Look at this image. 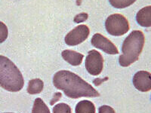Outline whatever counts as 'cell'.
Wrapping results in <instances>:
<instances>
[{"instance_id":"1","label":"cell","mask_w":151,"mask_h":113,"mask_svg":"<svg viewBox=\"0 0 151 113\" xmlns=\"http://www.w3.org/2000/svg\"><path fill=\"white\" fill-rule=\"evenodd\" d=\"M53 84L56 88L64 91L71 99L80 97H98L100 94L94 87L76 74L68 70H60L55 74Z\"/></svg>"},{"instance_id":"2","label":"cell","mask_w":151,"mask_h":113,"mask_svg":"<svg viewBox=\"0 0 151 113\" xmlns=\"http://www.w3.org/2000/svg\"><path fill=\"white\" fill-rule=\"evenodd\" d=\"M24 84V77L19 69L8 57L0 55V87L10 92H17Z\"/></svg>"},{"instance_id":"3","label":"cell","mask_w":151,"mask_h":113,"mask_svg":"<svg viewBox=\"0 0 151 113\" xmlns=\"http://www.w3.org/2000/svg\"><path fill=\"white\" fill-rule=\"evenodd\" d=\"M145 42V36L141 30H133L122 43V54L119 57L121 67H127L139 58Z\"/></svg>"},{"instance_id":"4","label":"cell","mask_w":151,"mask_h":113,"mask_svg":"<svg viewBox=\"0 0 151 113\" xmlns=\"http://www.w3.org/2000/svg\"><path fill=\"white\" fill-rule=\"evenodd\" d=\"M106 32L111 36H123L129 30L127 18L120 14H113L109 16L105 21Z\"/></svg>"},{"instance_id":"5","label":"cell","mask_w":151,"mask_h":113,"mask_svg":"<svg viewBox=\"0 0 151 113\" xmlns=\"http://www.w3.org/2000/svg\"><path fill=\"white\" fill-rule=\"evenodd\" d=\"M86 68L91 75H98L104 68V58L101 54L95 50H91L86 59Z\"/></svg>"},{"instance_id":"6","label":"cell","mask_w":151,"mask_h":113,"mask_svg":"<svg viewBox=\"0 0 151 113\" xmlns=\"http://www.w3.org/2000/svg\"><path fill=\"white\" fill-rule=\"evenodd\" d=\"M90 35V29L86 25H79L68 33L64 41L69 46L78 45L86 41Z\"/></svg>"},{"instance_id":"7","label":"cell","mask_w":151,"mask_h":113,"mask_svg":"<svg viewBox=\"0 0 151 113\" xmlns=\"http://www.w3.org/2000/svg\"><path fill=\"white\" fill-rule=\"evenodd\" d=\"M91 45L98 49L101 50L108 54H117L119 51L115 45L109 40L107 38L104 36L101 33H96L92 36L91 40Z\"/></svg>"},{"instance_id":"8","label":"cell","mask_w":151,"mask_h":113,"mask_svg":"<svg viewBox=\"0 0 151 113\" xmlns=\"http://www.w3.org/2000/svg\"><path fill=\"white\" fill-rule=\"evenodd\" d=\"M133 84L137 90L141 92L151 91V73L147 71H139L134 74Z\"/></svg>"},{"instance_id":"9","label":"cell","mask_w":151,"mask_h":113,"mask_svg":"<svg viewBox=\"0 0 151 113\" xmlns=\"http://www.w3.org/2000/svg\"><path fill=\"white\" fill-rule=\"evenodd\" d=\"M61 56L65 61L74 67L80 65L84 57V55L73 50H64L62 51Z\"/></svg>"},{"instance_id":"10","label":"cell","mask_w":151,"mask_h":113,"mask_svg":"<svg viewBox=\"0 0 151 113\" xmlns=\"http://www.w3.org/2000/svg\"><path fill=\"white\" fill-rule=\"evenodd\" d=\"M136 21L143 27L151 26V5L141 9L136 14Z\"/></svg>"},{"instance_id":"11","label":"cell","mask_w":151,"mask_h":113,"mask_svg":"<svg viewBox=\"0 0 151 113\" xmlns=\"http://www.w3.org/2000/svg\"><path fill=\"white\" fill-rule=\"evenodd\" d=\"M96 108L92 102L89 100H82L76 104L75 108L76 113H95Z\"/></svg>"},{"instance_id":"12","label":"cell","mask_w":151,"mask_h":113,"mask_svg":"<svg viewBox=\"0 0 151 113\" xmlns=\"http://www.w3.org/2000/svg\"><path fill=\"white\" fill-rule=\"evenodd\" d=\"M44 83L40 79H32L28 83L27 93L29 94H38L42 91Z\"/></svg>"},{"instance_id":"13","label":"cell","mask_w":151,"mask_h":113,"mask_svg":"<svg viewBox=\"0 0 151 113\" xmlns=\"http://www.w3.org/2000/svg\"><path fill=\"white\" fill-rule=\"evenodd\" d=\"M32 113H51L47 105L41 98H36L33 106Z\"/></svg>"},{"instance_id":"14","label":"cell","mask_w":151,"mask_h":113,"mask_svg":"<svg viewBox=\"0 0 151 113\" xmlns=\"http://www.w3.org/2000/svg\"><path fill=\"white\" fill-rule=\"evenodd\" d=\"M110 5L116 9H122L129 7L136 2V0H109Z\"/></svg>"},{"instance_id":"15","label":"cell","mask_w":151,"mask_h":113,"mask_svg":"<svg viewBox=\"0 0 151 113\" xmlns=\"http://www.w3.org/2000/svg\"><path fill=\"white\" fill-rule=\"evenodd\" d=\"M53 113H72L70 106L67 103H58L53 108Z\"/></svg>"},{"instance_id":"16","label":"cell","mask_w":151,"mask_h":113,"mask_svg":"<svg viewBox=\"0 0 151 113\" xmlns=\"http://www.w3.org/2000/svg\"><path fill=\"white\" fill-rule=\"evenodd\" d=\"M8 35H9V30L7 26L3 22L0 21V44L6 40Z\"/></svg>"},{"instance_id":"17","label":"cell","mask_w":151,"mask_h":113,"mask_svg":"<svg viewBox=\"0 0 151 113\" xmlns=\"http://www.w3.org/2000/svg\"><path fill=\"white\" fill-rule=\"evenodd\" d=\"M88 17V14L85 13V12H83V13H80V14H77L76 16H75L73 19V21L76 24H80L82 22H84Z\"/></svg>"},{"instance_id":"18","label":"cell","mask_w":151,"mask_h":113,"mask_svg":"<svg viewBox=\"0 0 151 113\" xmlns=\"http://www.w3.org/2000/svg\"><path fill=\"white\" fill-rule=\"evenodd\" d=\"M98 113H116L115 110L112 108L111 106L104 105L99 107V111Z\"/></svg>"},{"instance_id":"19","label":"cell","mask_w":151,"mask_h":113,"mask_svg":"<svg viewBox=\"0 0 151 113\" xmlns=\"http://www.w3.org/2000/svg\"><path fill=\"white\" fill-rule=\"evenodd\" d=\"M61 96H62L61 93H59V92L55 93V94H54V96L53 97H52V100L50 101V104H51V106H52V105L55 104L58 101L59 99H60V97H61Z\"/></svg>"},{"instance_id":"20","label":"cell","mask_w":151,"mask_h":113,"mask_svg":"<svg viewBox=\"0 0 151 113\" xmlns=\"http://www.w3.org/2000/svg\"><path fill=\"white\" fill-rule=\"evenodd\" d=\"M108 79V78L106 77V78H104V79H96L95 80L93 81V82H94V84H95L96 86H98L100 85V84H101L102 82H105L106 80H107Z\"/></svg>"},{"instance_id":"21","label":"cell","mask_w":151,"mask_h":113,"mask_svg":"<svg viewBox=\"0 0 151 113\" xmlns=\"http://www.w3.org/2000/svg\"><path fill=\"white\" fill-rule=\"evenodd\" d=\"M5 113H14V112H5Z\"/></svg>"}]
</instances>
